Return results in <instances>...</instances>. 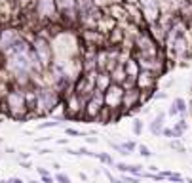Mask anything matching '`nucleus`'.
<instances>
[{
  "label": "nucleus",
  "instance_id": "1",
  "mask_svg": "<svg viewBox=\"0 0 192 183\" xmlns=\"http://www.w3.org/2000/svg\"><path fill=\"white\" fill-rule=\"evenodd\" d=\"M32 50H35L38 61H40V65H42L44 69L51 67L53 55H51V46H50V42H48L46 36H40V34H38V36L35 38V42H32Z\"/></svg>",
  "mask_w": 192,
  "mask_h": 183
},
{
  "label": "nucleus",
  "instance_id": "2",
  "mask_svg": "<svg viewBox=\"0 0 192 183\" xmlns=\"http://www.w3.org/2000/svg\"><path fill=\"white\" fill-rule=\"evenodd\" d=\"M6 105H8L10 111H12L14 117H21V114H23V111L27 109L23 90H21V92H19V90L8 92V94H6Z\"/></svg>",
  "mask_w": 192,
  "mask_h": 183
},
{
  "label": "nucleus",
  "instance_id": "3",
  "mask_svg": "<svg viewBox=\"0 0 192 183\" xmlns=\"http://www.w3.org/2000/svg\"><path fill=\"white\" fill-rule=\"evenodd\" d=\"M122 99H124V88L120 84L112 82L105 90V105L108 109H120L122 107Z\"/></svg>",
  "mask_w": 192,
  "mask_h": 183
},
{
  "label": "nucleus",
  "instance_id": "4",
  "mask_svg": "<svg viewBox=\"0 0 192 183\" xmlns=\"http://www.w3.org/2000/svg\"><path fill=\"white\" fill-rule=\"evenodd\" d=\"M35 14L36 17L50 19L57 14V2L55 0H35Z\"/></svg>",
  "mask_w": 192,
  "mask_h": 183
},
{
  "label": "nucleus",
  "instance_id": "5",
  "mask_svg": "<svg viewBox=\"0 0 192 183\" xmlns=\"http://www.w3.org/2000/svg\"><path fill=\"white\" fill-rule=\"evenodd\" d=\"M156 80H158V74L152 73V71H146V69H141L137 78H135V86L139 90L146 92V90H154L156 86Z\"/></svg>",
  "mask_w": 192,
  "mask_h": 183
},
{
  "label": "nucleus",
  "instance_id": "6",
  "mask_svg": "<svg viewBox=\"0 0 192 183\" xmlns=\"http://www.w3.org/2000/svg\"><path fill=\"white\" fill-rule=\"evenodd\" d=\"M164 118H165V114H164V113H158V117H156V118L152 120V124H150V132H152V134H160V132H162Z\"/></svg>",
  "mask_w": 192,
  "mask_h": 183
},
{
  "label": "nucleus",
  "instance_id": "7",
  "mask_svg": "<svg viewBox=\"0 0 192 183\" xmlns=\"http://www.w3.org/2000/svg\"><path fill=\"white\" fill-rule=\"evenodd\" d=\"M126 174H135V176H141L143 174V168L137 166V164H128L126 168Z\"/></svg>",
  "mask_w": 192,
  "mask_h": 183
},
{
  "label": "nucleus",
  "instance_id": "8",
  "mask_svg": "<svg viewBox=\"0 0 192 183\" xmlns=\"http://www.w3.org/2000/svg\"><path fill=\"white\" fill-rule=\"evenodd\" d=\"M173 103H175V107L179 109V113H185V111H186V103H185V99H181V97H177V99H175Z\"/></svg>",
  "mask_w": 192,
  "mask_h": 183
},
{
  "label": "nucleus",
  "instance_id": "9",
  "mask_svg": "<svg viewBox=\"0 0 192 183\" xmlns=\"http://www.w3.org/2000/svg\"><path fill=\"white\" fill-rule=\"evenodd\" d=\"M95 158H99L101 160V162H105V164H112V158L108 156V155H103V153H99Z\"/></svg>",
  "mask_w": 192,
  "mask_h": 183
},
{
  "label": "nucleus",
  "instance_id": "10",
  "mask_svg": "<svg viewBox=\"0 0 192 183\" xmlns=\"http://www.w3.org/2000/svg\"><path fill=\"white\" fill-rule=\"evenodd\" d=\"M167 179H171V181H183V177H181L179 174H171V172H165V174H164Z\"/></svg>",
  "mask_w": 192,
  "mask_h": 183
},
{
  "label": "nucleus",
  "instance_id": "11",
  "mask_svg": "<svg viewBox=\"0 0 192 183\" xmlns=\"http://www.w3.org/2000/svg\"><path fill=\"white\" fill-rule=\"evenodd\" d=\"M55 179H57L59 183H71V177L65 176V174H57V176H55Z\"/></svg>",
  "mask_w": 192,
  "mask_h": 183
},
{
  "label": "nucleus",
  "instance_id": "12",
  "mask_svg": "<svg viewBox=\"0 0 192 183\" xmlns=\"http://www.w3.org/2000/svg\"><path fill=\"white\" fill-rule=\"evenodd\" d=\"M139 153H141V156H150V155H152L150 149L146 147V145H141V147H139Z\"/></svg>",
  "mask_w": 192,
  "mask_h": 183
},
{
  "label": "nucleus",
  "instance_id": "13",
  "mask_svg": "<svg viewBox=\"0 0 192 183\" xmlns=\"http://www.w3.org/2000/svg\"><path fill=\"white\" fill-rule=\"evenodd\" d=\"M120 183H139V179H137V177H128V176H126V177L120 179Z\"/></svg>",
  "mask_w": 192,
  "mask_h": 183
},
{
  "label": "nucleus",
  "instance_id": "14",
  "mask_svg": "<svg viewBox=\"0 0 192 183\" xmlns=\"http://www.w3.org/2000/svg\"><path fill=\"white\" fill-rule=\"evenodd\" d=\"M169 147H171V149H177V151H183V145H181L179 141H171V143H169Z\"/></svg>",
  "mask_w": 192,
  "mask_h": 183
},
{
  "label": "nucleus",
  "instance_id": "15",
  "mask_svg": "<svg viewBox=\"0 0 192 183\" xmlns=\"http://www.w3.org/2000/svg\"><path fill=\"white\" fill-rule=\"evenodd\" d=\"M124 149H126V151L129 153V151H133V149H135V143H133V141H128V143H124Z\"/></svg>",
  "mask_w": 192,
  "mask_h": 183
},
{
  "label": "nucleus",
  "instance_id": "16",
  "mask_svg": "<svg viewBox=\"0 0 192 183\" xmlns=\"http://www.w3.org/2000/svg\"><path fill=\"white\" fill-rule=\"evenodd\" d=\"M133 132H135V134H141V120H135V124H133Z\"/></svg>",
  "mask_w": 192,
  "mask_h": 183
},
{
  "label": "nucleus",
  "instance_id": "17",
  "mask_svg": "<svg viewBox=\"0 0 192 183\" xmlns=\"http://www.w3.org/2000/svg\"><path fill=\"white\" fill-rule=\"evenodd\" d=\"M67 134H69V135H84L82 132H78V130H74V128H67Z\"/></svg>",
  "mask_w": 192,
  "mask_h": 183
},
{
  "label": "nucleus",
  "instance_id": "18",
  "mask_svg": "<svg viewBox=\"0 0 192 183\" xmlns=\"http://www.w3.org/2000/svg\"><path fill=\"white\" fill-rule=\"evenodd\" d=\"M169 114H171V117H175V114H179V109L175 107V103H173L171 107H169Z\"/></svg>",
  "mask_w": 192,
  "mask_h": 183
},
{
  "label": "nucleus",
  "instance_id": "19",
  "mask_svg": "<svg viewBox=\"0 0 192 183\" xmlns=\"http://www.w3.org/2000/svg\"><path fill=\"white\" fill-rule=\"evenodd\" d=\"M116 168H118L120 172H124V174H126V168H128V164H124V162H118V164H116Z\"/></svg>",
  "mask_w": 192,
  "mask_h": 183
},
{
  "label": "nucleus",
  "instance_id": "20",
  "mask_svg": "<svg viewBox=\"0 0 192 183\" xmlns=\"http://www.w3.org/2000/svg\"><path fill=\"white\" fill-rule=\"evenodd\" d=\"M59 122H44V124H40V128H50V126H57Z\"/></svg>",
  "mask_w": 192,
  "mask_h": 183
},
{
  "label": "nucleus",
  "instance_id": "21",
  "mask_svg": "<svg viewBox=\"0 0 192 183\" xmlns=\"http://www.w3.org/2000/svg\"><path fill=\"white\" fill-rule=\"evenodd\" d=\"M162 134H164L165 137H175V135H173V130H167V128H165V130H162Z\"/></svg>",
  "mask_w": 192,
  "mask_h": 183
},
{
  "label": "nucleus",
  "instance_id": "22",
  "mask_svg": "<svg viewBox=\"0 0 192 183\" xmlns=\"http://www.w3.org/2000/svg\"><path fill=\"white\" fill-rule=\"evenodd\" d=\"M42 181H44V183H53V177H50V176H42Z\"/></svg>",
  "mask_w": 192,
  "mask_h": 183
},
{
  "label": "nucleus",
  "instance_id": "23",
  "mask_svg": "<svg viewBox=\"0 0 192 183\" xmlns=\"http://www.w3.org/2000/svg\"><path fill=\"white\" fill-rule=\"evenodd\" d=\"M156 97L158 99H164V97H167V94H165V92H160V94H156Z\"/></svg>",
  "mask_w": 192,
  "mask_h": 183
},
{
  "label": "nucleus",
  "instance_id": "24",
  "mask_svg": "<svg viewBox=\"0 0 192 183\" xmlns=\"http://www.w3.org/2000/svg\"><path fill=\"white\" fill-rule=\"evenodd\" d=\"M8 181H10V183H23L19 177H12V179H8Z\"/></svg>",
  "mask_w": 192,
  "mask_h": 183
},
{
  "label": "nucleus",
  "instance_id": "25",
  "mask_svg": "<svg viewBox=\"0 0 192 183\" xmlns=\"http://www.w3.org/2000/svg\"><path fill=\"white\" fill-rule=\"evenodd\" d=\"M36 170H38V174H40V176H48V172L44 170V168H36Z\"/></svg>",
  "mask_w": 192,
  "mask_h": 183
},
{
  "label": "nucleus",
  "instance_id": "26",
  "mask_svg": "<svg viewBox=\"0 0 192 183\" xmlns=\"http://www.w3.org/2000/svg\"><path fill=\"white\" fill-rule=\"evenodd\" d=\"M31 183H38V181H31Z\"/></svg>",
  "mask_w": 192,
  "mask_h": 183
}]
</instances>
